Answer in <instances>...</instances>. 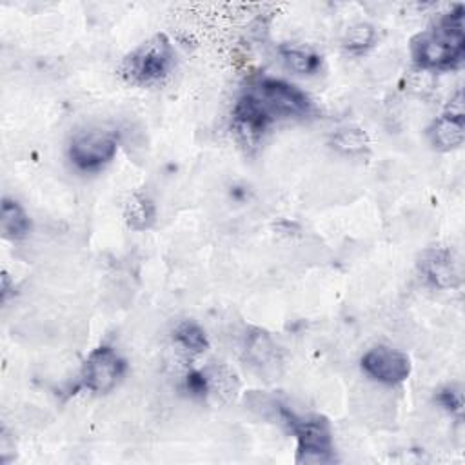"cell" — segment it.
Here are the masks:
<instances>
[{
	"instance_id": "cell-5",
	"label": "cell",
	"mask_w": 465,
	"mask_h": 465,
	"mask_svg": "<svg viewBox=\"0 0 465 465\" xmlns=\"http://www.w3.org/2000/svg\"><path fill=\"white\" fill-rule=\"evenodd\" d=\"M125 372L124 358L111 347H96L82 367V385L91 392H109Z\"/></svg>"
},
{
	"instance_id": "cell-8",
	"label": "cell",
	"mask_w": 465,
	"mask_h": 465,
	"mask_svg": "<svg viewBox=\"0 0 465 465\" xmlns=\"http://www.w3.org/2000/svg\"><path fill=\"white\" fill-rule=\"evenodd\" d=\"M361 369L376 381L396 385L409 378L411 360L405 352L378 345L367 351L361 358Z\"/></svg>"
},
{
	"instance_id": "cell-2",
	"label": "cell",
	"mask_w": 465,
	"mask_h": 465,
	"mask_svg": "<svg viewBox=\"0 0 465 465\" xmlns=\"http://www.w3.org/2000/svg\"><path fill=\"white\" fill-rule=\"evenodd\" d=\"M282 420L296 436V461L298 463H331L334 461L332 432L327 418L320 414L296 416L287 407L278 405Z\"/></svg>"
},
{
	"instance_id": "cell-4",
	"label": "cell",
	"mask_w": 465,
	"mask_h": 465,
	"mask_svg": "<svg viewBox=\"0 0 465 465\" xmlns=\"http://www.w3.org/2000/svg\"><path fill=\"white\" fill-rule=\"evenodd\" d=\"M274 116H302L311 111L309 96L296 85L280 78H262L251 89Z\"/></svg>"
},
{
	"instance_id": "cell-11",
	"label": "cell",
	"mask_w": 465,
	"mask_h": 465,
	"mask_svg": "<svg viewBox=\"0 0 465 465\" xmlns=\"http://www.w3.org/2000/svg\"><path fill=\"white\" fill-rule=\"evenodd\" d=\"M429 140L438 151L458 149L465 140V116L443 113L429 127Z\"/></svg>"
},
{
	"instance_id": "cell-16",
	"label": "cell",
	"mask_w": 465,
	"mask_h": 465,
	"mask_svg": "<svg viewBox=\"0 0 465 465\" xmlns=\"http://www.w3.org/2000/svg\"><path fill=\"white\" fill-rule=\"evenodd\" d=\"M332 143L336 149L343 151V153H356V151H363L369 143L367 134L358 129V127H343L340 129L334 138Z\"/></svg>"
},
{
	"instance_id": "cell-7",
	"label": "cell",
	"mask_w": 465,
	"mask_h": 465,
	"mask_svg": "<svg viewBox=\"0 0 465 465\" xmlns=\"http://www.w3.org/2000/svg\"><path fill=\"white\" fill-rule=\"evenodd\" d=\"M271 122L272 114L252 91L238 98L232 109V131L243 145H256Z\"/></svg>"
},
{
	"instance_id": "cell-20",
	"label": "cell",
	"mask_w": 465,
	"mask_h": 465,
	"mask_svg": "<svg viewBox=\"0 0 465 465\" xmlns=\"http://www.w3.org/2000/svg\"><path fill=\"white\" fill-rule=\"evenodd\" d=\"M9 294V274L4 272L2 274V300H5Z\"/></svg>"
},
{
	"instance_id": "cell-10",
	"label": "cell",
	"mask_w": 465,
	"mask_h": 465,
	"mask_svg": "<svg viewBox=\"0 0 465 465\" xmlns=\"http://www.w3.org/2000/svg\"><path fill=\"white\" fill-rule=\"evenodd\" d=\"M245 356L252 367H258L260 372H276L282 363V354L278 345L272 341L267 331L252 327L245 338Z\"/></svg>"
},
{
	"instance_id": "cell-13",
	"label": "cell",
	"mask_w": 465,
	"mask_h": 465,
	"mask_svg": "<svg viewBox=\"0 0 465 465\" xmlns=\"http://www.w3.org/2000/svg\"><path fill=\"white\" fill-rule=\"evenodd\" d=\"M124 214H125L127 225L134 231L149 229L154 223V218H156L154 203L140 193H134V194L129 196V200L125 202Z\"/></svg>"
},
{
	"instance_id": "cell-9",
	"label": "cell",
	"mask_w": 465,
	"mask_h": 465,
	"mask_svg": "<svg viewBox=\"0 0 465 465\" xmlns=\"http://www.w3.org/2000/svg\"><path fill=\"white\" fill-rule=\"evenodd\" d=\"M423 278L438 289H450L460 285L461 269L460 262L450 249H429L420 256L418 262Z\"/></svg>"
},
{
	"instance_id": "cell-6",
	"label": "cell",
	"mask_w": 465,
	"mask_h": 465,
	"mask_svg": "<svg viewBox=\"0 0 465 465\" xmlns=\"http://www.w3.org/2000/svg\"><path fill=\"white\" fill-rule=\"evenodd\" d=\"M118 142L107 131H87L73 138L69 145L71 162L84 171H94L109 163L116 154Z\"/></svg>"
},
{
	"instance_id": "cell-17",
	"label": "cell",
	"mask_w": 465,
	"mask_h": 465,
	"mask_svg": "<svg viewBox=\"0 0 465 465\" xmlns=\"http://www.w3.org/2000/svg\"><path fill=\"white\" fill-rule=\"evenodd\" d=\"M376 38V33H374V27L369 25V24H356L349 29L347 33V38H345V47L349 51H354V53H361L365 51L367 47L372 45Z\"/></svg>"
},
{
	"instance_id": "cell-3",
	"label": "cell",
	"mask_w": 465,
	"mask_h": 465,
	"mask_svg": "<svg viewBox=\"0 0 465 465\" xmlns=\"http://www.w3.org/2000/svg\"><path fill=\"white\" fill-rule=\"evenodd\" d=\"M173 62L174 51L169 38L165 35H154L122 60L118 73L131 84L149 85L167 76Z\"/></svg>"
},
{
	"instance_id": "cell-15",
	"label": "cell",
	"mask_w": 465,
	"mask_h": 465,
	"mask_svg": "<svg viewBox=\"0 0 465 465\" xmlns=\"http://www.w3.org/2000/svg\"><path fill=\"white\" fill-rule=\"evenodd\" d=\"M173 338L183 349H187L194 354L205 352L209 349V340H207L205 331L196 322H191V320H185V322L178 323L176 329L173 331Z\"/></svg>"
},
{
	"instance_id": "cell-1",
	"label": "cell",
	"mask_w": 465,
	"mask_h": 465,
	"mask_svg": "<svg viewBox=\"0 0 465 465\" xmlns=\"http://www.w3.org/2000/svg\"><path fill=\"white\" fill-rule=\"evenodd\" d=\"M463 5H456L434 27L411 40V53L421 69H449L461 62L465 53Z\"/></svg>"
},
{
	"instance_id": "cell-14",
	"label": "cell",
	"mask_w": 465,
	"mask_h": 465,
	"mask_svg": "<svg viewBox=\"0 0 465 465\" xmlns=\"http://www.w3.org/2000/svg\"><path fill=\"white\" fill-rule=\"evenodd\" d=\"M280 54L285 65L298 74H312L322 67V56L311 49L296 45H282Z\"/></svg>"
},
{
	"instance_id": "cell-19",
	"label": "cell",
	"mask_w": 465,
	"mask_h": 465,
	"mask_svg": "<svg viewBox=\"0 0 465 465\" xmlns=\"http://www.w3.org/2000/svg\"><path fill=\"white\" fill-rule=\"evenodd\" d=\"M187 389L193 392V394H205L209 391V380L203 372H198V371H193L187 374Z\"/></svg>"
},
{
	"instance_id": "cell-12",
	"label": "cell",
	"mask_w": 465,
	"mask_h": 465,
	"mask_svg": "<svg viewBox=\"0 0 465 465\" xmlns=\"http://www.w3.org/2000/svg\"><path fill=\"white\" fill-rule=\"evenodd\" d=\"M2 232L9 240H20L31 231V220L22 209V205L11 198L2 200V214H0Z\"/></svg>"
},
{
	"instance_id": "cell-18",
	"label": "cell",
	"mask_w": 465,
	"mask_h": 465,
	"mask_svg": "<svg viewBox=\"0 0 465 465\" xmlns=\"http://www.w3.org/2000/svg\"><path fill=\"white\" fill-rule=\"evenodd\" d=\"M436 400H438V403H440L441 407H445L449 412L460 414L461 409H463V394H461V391L456 389V387H445V389H441V391L438 392Z\"/></svg>"
}]
</instances>
